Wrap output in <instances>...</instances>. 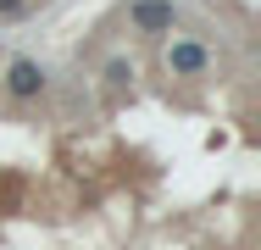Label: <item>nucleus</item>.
Wrapping results in <instances>:
<instances>
[{"label": "nucleus", "mask_w": 261, "mask_h": 250, "mask_svg": "<svg viewBox=\"0 0 261 250\" xmlns=\"http://www.w3.org/2000/svg\"><path fill=\"white\" fill-rule=\"evenodd\" d=\"M211 67V50L195 45V39H172L167 45V72H178V78H200Z\"/></svg>", "instance_id": "nucleus-3"}, {"label": "nucleus", "mask_w": 261, "mask_h": 250, "mask_svg": "<svg viewBox=\"0 0 261 250\" xmlns=\"http://www.w3.org/2000/svg\"><path fill=\"white\" fill-rule=\"evenodd\" d=\"M6 95L11 100H39L45 95V67L28 61V56H17V61L6 67Z\"/></svg>", "instance_id": "nucleus-2"}, {"label": "nucleus", "mask_w": 261, "mask_h": 250, "mask_svg": "<svg viewBox=\"0 0 261 250\" xmlns=\"http://www.w3.org/2000/svg\"><path fill=\"white\" fill-rule=\"evenodd\" d=\"M128 22H134V34L161 39V34L178 28V11H172V0H134V6H128Z\"/></svg>", "instance_id": "nucleus-1"}, {"label": "nucleus", "mask_w": 261, "mask_h": 250, "mask_svg": "<svg viewBox=\"0 0 261 250\" xmlns=\"http://www.w3.org/2000/svg\"><path fill=\"white\" fill-rule=\"evenodd\" d=\"M106 78H111V84H117V89H122V84H128V78H134V67H128V61H111V67H106Z\"/></svg>", "instance_id": "nucleus-5"}, {"label": "nucleus", "mask_w": 261, "mask_h": 250, "mask_svg": "<svg viewBox=\"0 0 261 250\" xmlns=\"http://www.w3.org/2000/svg\"><path fill=\"white\" fill-rule=\"evenodd\" d=\"M39 0H0V22H17V17H28Z\"/></svg>", "instance_id": "nucleus-4"}]
</instances>
